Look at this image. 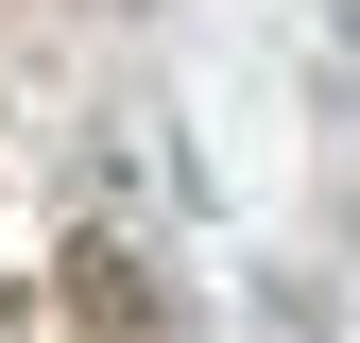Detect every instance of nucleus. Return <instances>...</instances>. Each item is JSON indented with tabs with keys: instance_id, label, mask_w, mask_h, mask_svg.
<instances>
[{
	"instance_id": "obj_1",
	"label": "nucleus",
	"mask_w": 360,
	"mask_h": 343,
	"mask_svg": "<svg viewBox=\"0 0 360 343\" xmlns=\"http://www.w3.org/2000/svg\"><path fill=\"white\" fill-rule=\"evenodd\" d=\"M52 292H69V309L103 326V343H172V292H155V257H138V240H103V224L52 257Z\"/></svg>"
},
{
	"instance_id": "obj_2",
	"label": "nucleus",
	"mask_w": 360,
	"mask_h": 343,
	"mask_svg": "<svg viewBox=\"0 0 360 343\" xmlns=\"http://www.w3.org/2000/svg\"><path fill=\"white\" fill-rule=\"evenodd\" d=\"M343 52H360V0H343Z\"/></svg>"
}]
</instances>
